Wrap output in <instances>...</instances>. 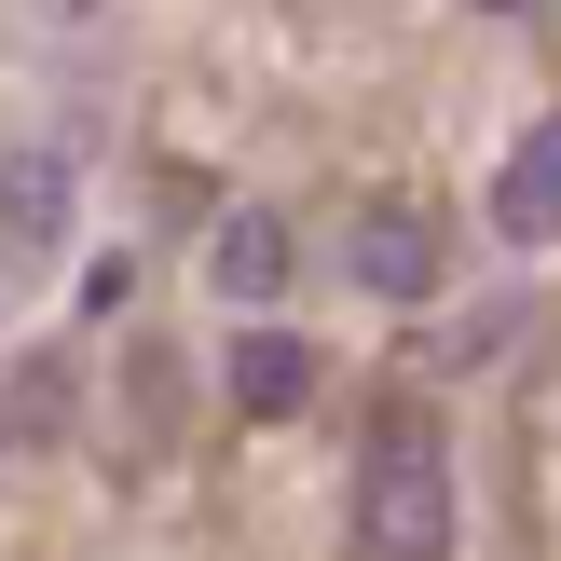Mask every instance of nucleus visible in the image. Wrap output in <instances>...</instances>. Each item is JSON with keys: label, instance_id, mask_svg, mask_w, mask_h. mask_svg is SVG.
Returning <instances> with one entry per match:
<instances>
[{"label": "nucleus", "instance_id": "1", "mask_svg": "<svg viewBox=\"0 0 561 561\" xmlns=\"http://www.w3.org/2000/svg\"><path fill=\"white\" fill-rule=\"evenodd\" d=\"M356 548H383V561L453 548V466H438L425 425H383L370 438V466H356Z\"/></svg>", "mask_w": 561, "mask_h": 561}, {"label": "nucleus", "instance_id": "2", "mask_svg": "<svg viewBox=\"0 0 561 561\" xmlns=\"http://www.w3.org/2000/svg\"><path fill=\"white\" fill-rule=\"evenodd\" d=\"M343 274H356L370 301H425V288H438V219L398 206V192L356 206V219H343Z\"/></svg>", "mask_w": 561, "mask_h": 561}, {"label": "nucleus", "instance_id": "3", "mask_svg": "<svg viewBox=\"0 0 561 561\" xmlns=\"http://www.w3.org/2000/svg\"><path fill=\"white\" fill-rule=\"evenodd\" d=\"M206 288L233 301V316H261V301L288 288V219H274V206H233V219L206 233Z\"/></svg>", "mask_w": 561, "mask_h": 561}, {"label": "nucleus", "instance_id": "4", "mask_svg": "<svg viewBox=\"0 0 561 561\" xmlns=\"http://www.w3.org/2000/svg\"><path fill=\"white\" fill-rule=\"evenodd\" d=\"M493 233H507V247H561V110L507 151V179H493Z\"/></svg>", "mask_w": 561, "mask_h": 561}, {"label": "nucleus", "instance_id": "5", "mask_svg": "<svg viewBox=\"0 0 561 561\" xmlns=\"http://www.w3.org/2000/svg\"><path fill=\"white\" fill-rule=\"evenodd\" d=\"M219 383H233V411H247V425H288V411L316 398V343H301V329H247Z\"/></svg>", "mask_w": 561, "mask_h": 561}, {"label": "nucleus", "instance_id": "6", "mask_svg": "<svg viewBox=\"0 0 561 561\" xmlns=\"http://www.w3.org/2000/svg\"><path fill=\"white\" fill-rule=\"evenodd\" d=\"M69 233V151H14L0 164V247H55Z\"/></svg>", "mask_w": 561, "mask_h": 561}, {"label": "nucleus", "instance_id": "7", "mask_svg": "<svg viewBox=\"0 0 561 561\" xmlns=\"http://www.w3.org/2000/svg\"><path fill=\"white\" fill-rule=\"evenodd\" d=\"M480 14H535V0H480Z\"/></svg>", "mask_w": 561, "mask_h": 561}]
</instances>
